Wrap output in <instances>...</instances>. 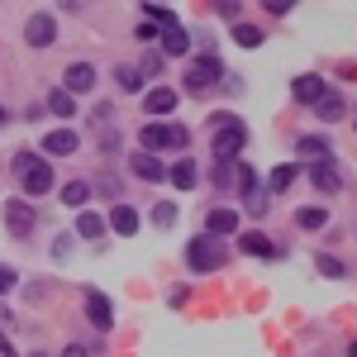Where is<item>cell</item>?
Wrapping results in <instances>:
<instances>
[{
    "mask_svg": "<svg viewBox=\"0 0 357 357\" xmlns=\"http://www.w3.org/2000/svg\"><path fill=\"white\" fill-rule=\"evenodd\" d=\"M224 257H229L224 238H210V234H200V238H191V243H186V267H191V272H220Z\"/></svg>",
    "mask_w": 357,
    "mask_h": 357,
    "instance_id": "1",
    "label": "cell"
},
{
    "mask_svg": "<svg viewBox=\"0 0 357 357\" xmlns=\"http://www.w3.org/2000/svg\"><path fill=\"white\" fill-rule=\"evenodd\" d=\"M243 143H248L243 124L229 119V114H215V158H220V162H234V158L243 153Z\"/></svg>",
    "mask_w": 357,
    "mask_h": 357,
    "instance_id": "2",
    "label": "cell"
},
{
    "mask_svg": "<svg viewBox=\"0 0 357 357\" xmlns=\"http://www.w3.org/2000/svg\"><path fill=\"white\" fill-rule=\"evenodd\" d=\"M138 143H143V153H153V158H158L162 148H186L191 134H186L181 124H153V119H148V124H143V134H138Z\"/></svg>",
    "mask_w": 357,
    "mask_h": 357,
    "instance_id": "3",
    "label": "cell"
},
{
    "mask_svg": "<svg viewBox=\"0 0 357 357\" xmlns=\"http://www.w3.org/2000/svg\"><path fill=\"white\" fill-rule=\"evenodd\" d=\"M224 82V62L220 57H191V67H186V91H210V86Z\"/></svg>",
    "mask_w": 357,
    "mask_h": 357,
    "instance_id": "4",
    "label": "cell"
},
{
    "mask_svg": "<svg viewBox=\"0 0 357 357\" xmlns=\"http://www.w3.org/2000/svg\"><path fill=\"white\" fill-rule=\"evenodd\" d=\"M15 176H20V191H24V195H48V191H53V181H57L53 167L43 162V158H33V162H29L24 172H15Z\"/></svg>",
    "mask_w": 357,
    "mask_h": 357,
    "instance_id": "5",
    "label": "cell"
},
{
    "mask_svg": "<svg viewBox=\"0 0 357 357\" xmlns=\"http://www.w3.org/2000/svg\"><path fill=\"white\" fill-rule=\"evenodd\" d=\"M296 153H301L305 167H319V162H333V148L324 134H301L296 138Z\"/></svg>",
    "mask_w": 357,
    "mask_h": 357,
    "instance_id": "6",
    "label": "cell"
},
{
    "mask_svg": "<svg viewBox=\"0 0 357 357\" xmlns=\"http://www.w3.org/2000/svg\"><path fill=\"white\" fill-rule=\"evenodd\" d=\"M96 86V67L91 62H67V72H62V91L67 96H86Z\"/></svg>",
    "mask_w": 357,
    "mask_h": 357,
    "instance_id": "7",
    "label": "cell"
},
{
    "mask_svg": "<svg viewBox=\"0 0 357 357\" xmlns=\"http://www.w3.org/2000/svg\"><path fill=\"white\" fill-rule=\"evenodd\" d=\"M238 220H243V215H238L234 205H215V210L205 215V234H210V238H224V234H238Z\"/></svg>",
    "mask_w": 357,
    "mask_h": 357,
    "instance_id": "8",
    "label": "cell"
},
{
    "mask_svg": "<svg viewBox=\"0 0 357 357\" xmlns=\"http://www.w3.org/2000/svg\"><path fill=\"white\" fill-rule=\"evenodd\" d=\"M86 319H91L96 329H110V324H114V305H110V296H105V291H96V286L86 291Z\"/></svg>",
    "mask_w": 357,
    "mask_h": 357,
    "instance_id": "9",
    "label": "cell"
},
{
    "mask_svg": "<svg viewBox=\"0 0 357 357\" xmlns=\"http://www.w3.org/2000/svg\"><path fill=\"white\" fill-rule=\"evenodd\" d=\"M53 38H57L53 15H33V20L24 24V43L29 48H53Z\"/></svg>",
    "mask_w": 357,
    "mask_h": 357,
    "instance_id": "10",
    "label": "cell"
},
{
    "mask_svg": "<svg viewBox=\"0 0 357 357\" xmlns=\"http://www.w3.org/2000/svg\"><path fill=\"white\" fill-rule=\"evenodd\" d=\"M5 229H10L15 238H29V229H33V210H29V200H5Z\"/></svg>",
    "mask_w": 357,
    "mask_h": 357,
    "instance_id": "11",
    "label": "cell"
},
{
    "mask_svg": "<svg viewBox=\"0 0 357 357\" xmlns=\"http://www.w3.org/2000/svg\"><path fill=\"white\" fill-rule=\"evenodd\" d=\"M143 110L153 114V119H167V114L176 110V91H172V86H153V91L143 96Z\"/></svg>",
    "mask_w": 357,
    "mask_h": 357,
    "instance_id": "12",
    "label": "cell"
},
{
    "mask_svg": "<svg viewBox=\"0 0 357 357\" xmlns=\"http://www.w3.org/2000/svg\"><path fill=\"white\" fill-rule=\"evenodd\" d=\"M129 172H134L138 181H167V167L158 162L153 153H143V148H138L134 158H129Z\"/></svg>",
    "mask_w": 357,
    "mask_h": 357,
    "instance_id": "13",
    "label": "cell"
},
{
    "mask_svg": "<svg viewBox=\"0 0 357 357\" xmlns=\"http://www.w3.org/2000/svg\"><path fill=\"white\" fill-rule=\"evenodd\" d=\"M324 91H329V86L319 82V77H314V72H305V77H296V82H291V96H296V100H301V105H314V100H319V96H324Z\"/></svg>",
    "mask_w": 357,
    "mask_h": 357,
    "instance_id": "14",
    "label": "cell"
},
{
    "mask_svg": "<svg viewBox=\"0 0 357 357\" xmlns=\"http://www.w3.org/2000/svg\"><path fill=\"white\" fill-rule=\"evenodd\" d=\"M105 220H110V229H114V234H124V238H134V234H138V220H143V215H138L134 205H114V210L105 215Z\"/></svg>",
    "mask_w": 357,
    "mask_h": 357,
    "instance_id": "15",
    "label": "cell"
},
{
    "mask_svg": "<svg viewBox=\"0 0 357 357\" xmlns=\"http://www.w3.org/2000/svg\"><path fill=\"white\" fill-rule=\"evenodd\" d=\"M167 181H172L176 191H195V186H200V172H195L191 158H181L176 167H167Z\"/></svg>",
    "mask_w": 357,
    "mask_h": 357,
    "instance_id": "16",
    "label": "cell"
},
{
    "mask_svg": "<svg viewBox=\"0 0 357 357\" xmlns=\"http://www.w3.org/2000/svg\"><path fill=\"white\" fill-rule=\"evenodd\" d=\"M238 248H243L248 257H272V252H276V243L262 234V229H248V234H238Z\"/></svg>",
    "mask_w": 357,
    "mask_h": 357,
    "instance_id": "17",
    "label": "cell"
},
{
    "mask_svg": "<svg viewBox=\"0 0 357 357\" xmlns=\"http://www.w3.org/2000/svg\"><path fill=\"white\" fill-rule=\"evenodd\" d=\"M305 181H314V186H319V191H338V186H343V176H338V167H333V162L305 167Z\"/></svg>",
    "mask_w": 357,
    "mask_h": 357,
    "instance_id": "18",
    "label": "cell"
},
{
    "mask_svg": "<svg viewBox=\"0 0 357 357\" xmlns=\"http://www.w3.org/2000/svg\"><path fill=\"white\" fill-rule=\"evenodd\" d=\"M43 153H48V158H67V153H77V134H72V129H53V134L43 138Z\"/></svg>",
    "mask_w": 357,
    "mask_h": 357,
    "instance_id": "19",
    "label": "cell"
},
{
    "mask_svg": "<svg viewBox=\"0 0 357 357\" xmlns=\"http://www.w3.org/2000/svg\"><path fill=\"white\" fill-rule=\"evenodd\" d=\"M191 53V33L176 24V29H162V57H181Z\"/></svg>",
    "mask_w": 357,
    "mask_h": 357,
    "instance_id": "20",
    "label": "cell"
},
{
    "mask_svg": "<svg viewBox=\"0 0 357 357\" xmlns=\"http://www.w3.org/2000/svg\"><path fill=\"white\" fill-rule=\"evenodd\" d=\"M310 110H314L319 119H324V124H329V119H343V110H348V105H343V96H338V91H324V96H319Z\"/></svg>",
    "mask_w": 357,
    "mask_h": 357,
    "instance_id": "21",
    "label": "cell"
},
{
    "mask_svg": "<svg viewBox=\"0 0 357 357\" xmlns=\"http://www.w3.org/2000/svg\"><path fill=\"white\" fill-rule=\"evenodd\" d=\"M296 224H301L305 234H319V229L329 224V210H324V205H301V210H296Z\"/></svg>",
    "mask_w": 357,
    "mask_h": 357,
    "instance_id": "22",
    "label": "cell"
},
{
    "mask_svg": "<svg viewBox=\"0 0 357 357\" xmlns=\"http://www.w3.org/2000/svg\"><path fill=\"white\" fill-rule=\"evenodd\" d=\"M296 176H301V167L296 162H281V167H272V176H267V191H291L296 186Z\"/></svg>",
    "mask_w": 357,
    "mask_h": 357,
    "instance_id": "23",
    "label": "cell"
},
{
    "mask_svg": "<svg viewBox=\"0 0 357 357\" xmlns=\"http://www.w3.org/2000/svg\"><path fill=\"white\" fill-rule=\"evenodd\" d=\"M77 234H82V238H100V234H105V215H96V210H77Z\"/></svg>",
    "mask_w": 357,
    "mask_h": 357,
    "instance_id": "24",
    "label": "cell"
},
{
    "mask_svg": "<svg viewBox=\"0 0 357 357\" xmlns=\"http://www.w3.org/2000/svg\"><path fill=\"white\" fill-rule=\"evenodd\" d=\"M48 110H53L57 119H72V114H77V96H67V91L57 86V91H48Z\"/></svg>",
    "mask_w": 357,
    "mask_h": 357,
    "instance_id": "25",
    "label": "cell"
},
{
    "mask_svg": "<svg viewBox=\"0 0 357 357\" xmlns=\"http://www.w3.org/2000/svg\"><path fill=\"white\" fill-rule=\"evenodd\" d=\"M234 43H238V48H262L267 33H262L257 24H234Z\"/></svg>",
    "mask_w": 357,
    "mask_h": 357,
    "instance_id": "26",
    "label": "cell"
},
{
    "mask_svg": "<svg viewBox=\"0 0 357 357\" xmlns=\"http://www.w3.org/2000/svg\"><path fill=\"white\" fill-rule=\"evenodd\" d=\"M86 200H91V186H86V181H67V186H62V205L86 210Z\"/></svg>",
    "mask_w": 357,
    "mask_h": 357,
    "instance_id": "27",
    "label": "cell"
},
{
    "mask_svg": "<svg viewBox=\"0 0 357 357\" xmlns=\"http://www.w3.org/2000/svg\"><path fill=\"white\" fill-rule=\"evenodd\" d=\"M314 267H319V276H329V281H343V276H348V262H338L333 252H319Z\"/></svg>",
    "mask_w": 357,
    "mask_h": 357,
    "instance_id": "28",
    "label": "cell"
},
{
    "mask_svg": "<svg viewBox=\"0 0 357 357\" xmlns=\"http://www.w3.org/2000/svg\"><path fill=\"white\" fill-rule=\"evenodd\" d=\"M243 200H248V210H252V215H267V205H272V191L252 181V186L243 191Z\"/></svg>",
    "mask_w": 357,
    "mask_h": 357,
    "instance_id": "29",
    "label": "cell"
},
{
    "mask_svg": "<svg viewBox=\"0 0 357 357\" xmlns=\"http://www.w3.org/2000/svg\"><path fill=\"white\" fill-rule=\"evenodd\" d=\"M143 15H148V24H158V29H176V15L167 5H143Z\"/></svg>",
    "mask_w": 357,
    "mask_h": 357,
    "instance_id": "30",
    "label": "cell"
},
{
    "mask_svg": "<svg viewBox=\"0 0 357 357\" xmlns=\"http://www.w3.org/2000/svg\"><path fill=\"white\" fill-rule=\"evenodd\" d=\"M114 82L124 86V91H143V72L138 67H114Z\"/></svg>",
    "mask_w": 357,
    "mask_h": 357,
    "instance_id": "31",
    "label": "cell"
},
{
    "mask_svg": "<svg viewBox=\"0 0 357 357\" xmlns=\"http://www.w3.org/2000/svg\"><path fill=\"white\" fill-rule=\"evenodd\" d=\"M153 224H158V229H172V224H176V205H172V200L153 205Z\"/></svg>",
    "mask_w": 357,
    "mask_h": 357,
    "instance_id": "32",
    "label": "cell"
},
{
    "mask_svg": "<svg viewBox=\"0 0 357 357\" xmlns=\"http://www.w3.org/2000/svg\"><path fill=\"white\" fill-rule=\"evenodd\" d=\"M162 62H167L162 53H148L143 62H138V72H143V77H158V72H162Z\"/></svg>",
    "mask_w": 357,
    "mask_h": 357,
    "instance_id": "33",
    "label": "cell"
},
{
    "mask_svg": "<svg viewBox=\"0 0 357 357\" xmlns=\"http://www.w3.org/2000/svg\"><path fill=\"white\" fill-rule=\"evenodd\" d=\"M72 243H77L72 234H62V238L53 243V257H57V262H67V252H72Z\"/></svg>",
    "mask_w": 357,
    "mask_h": 357,
    "instance_id": "34",
    "label": "cell"
},
{
    "mask_svg": "<svg viewBox=\"0 0 357 357\" xmlns=\"http://www.w3.org/2000/svg\"><path fill=\"white\" fill-rule=\"evenodd\" d=\"M15 281H20L15 267H5V262H0V291H15Z\"/></svg>",
    "mask_w": 357,
    "mask_h": 357,
    "instance_id": "35",
    "label": "cell"
},
{
    "mask_svg": "<svg viewBox=\"0 0 357 357\" xmlns=\"http://www.w3.org/2000/svg\"><path fill=\"white\" fill-rule=\"evenodd\" d=\"M134 33H138V38H143V43H153V38H162V29H153V24H148V20H143V24H138Z\"/></svg>",
    "mask_w": 357,
    "mask_h": 357,
    "instance_id": "36",
    "label": "cell"
},
{
    "mask_svg": "<svg viewBox=\"0 0 357 357\" xmlns=\"http://www.w3.org/2000/svg\"><path fill=\"white\" fill-rule=\"evenodd\" d=\"M62 357H91V353H86V348H77V343H72V348H62Z\"/></svg>",
    "mask_w": 357,
    "mask_h": 357,
    "instance_id": "37",
    "label": "cell"
},
{
    "mask_svg": "<svg viewBox=\"0 0 357 357\" xmlns=\"http://www.w3.org/2000/svg\"><path fill=\"white\" fill-rule=\"evenodd\" d=\"M348 357H357V343H348Z\"/></svg>",
    "mask_w": 357,
    "mask_h": 357,
    "instance_id": "38",
    "label": "cell"
},
{
    "mask_svg": "<svg viewBox=\"0 0 357 357\" xmlns=\"http://www.w3.org/2000/svg\"><path fill=\"white\" fill-rule=\"evenodd\" d=\"M5 119H10V114H5V105H0V124H5Z\"/></svg>",
    "mask_w": 357,
    "mask_h": 357,
    "instance_id": "39",
    "label": "cell"
},
{
    "mask_svg": "<svg viewBox=\"0 0 357 357\" xmlns=\"http://www.w3.org/2000/svg\"><path fill=\"white\" fill-rule=\"evenodd\" d=\"M29 357H43V353H29Z\"/></svg>",
    "mask_w": 357,
    "mask_h": 357,
    "instance_id": "40",
    "label": "cell"
},
{
    "mask_svg": "<svg viewBox=\"0 0 357 357\" xmlns=\"http://www.w3.org/2000/svg\"><path fill=\"white\" fill-rule=\"evenodd\" d=\"M353 114H357V105H353Z\"/></svg>",
    "mask_w": 357,
    "mask_h": 357,
    "instance_id": "41",
    "label": "cell"
}]
</instances>
